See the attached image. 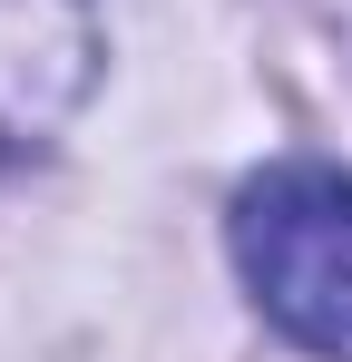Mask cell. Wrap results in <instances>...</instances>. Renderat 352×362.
<instances>
[{
  "mask_svg": "<svg viewBox=\"0 0 352 362\" xmlns=\"http://www.w3.org/2000/svg\"><path fill=\"white\" fill-rule=\"evenodd\" d=\"M235 264L254 303L303 353L352 362V177L343 167H264L235 196Z\"/></svg>",
  "mask_w": 352,
  "mask_h": 362,
  "instance_id": "obj_1",
  "label": "cell"
}]
</instances>
